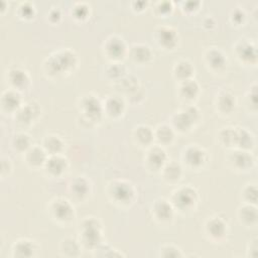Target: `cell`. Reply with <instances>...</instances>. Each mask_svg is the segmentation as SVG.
<instances>
[{
    "label": "cell",
    "instance_id": "obj_1",
    "mask_svg": "<svg viewBox=\"0 0 258 258\" xmlns=\"http://www.w3.org/2000/svg\"><path fill=\"white\" fill-rule=\"evenodd\" d=\"M79 63L76 51L70 47H62L51 52L42 62V72L50 80L66 78L75 72Z\"/></svg>",
    "mask_w": 258,
    "mask_h": 258
},
{
    "label": "cell",
    "instance_id": "obj_2",
    "mask_svg": "<svg viewBox=\"0 0 258 258\" xmlns=\"http://www.w3.org/2000/svg\"><path fill=\"white\" fill-rule=\"evenodd\" d=\"M76 104L79 113L78 122H81L82 127L93 128L102 121L104 117L102 100L94 93L80 95Z\"/></svg>",
    "mask_w": 258,
    "mask_h": 258
},
{
    "label": "cell",
    "instance_id": "obj_3",
    "mask_svg": "<svg viewBox=\"0 0 258 258\" xmlns=\"http://www.w3.org/2000/svg\"><path fill=\"white\" fill-rule=\"evenodd\" d=\"M105 195L113 206L122 210L130 208L137 198L134 184L124 178H114L110 180L105 186Z\"/></svg>",
    "mask_w": 258,
    "mask_h": 258
},
{
    "label": "cell",
    "instance_id": "obj_4",
    "mask_svg": "<svg viewBox=\"0 0 258 258\" xmlns=\"http://www.w3.org/2000/svg\"><path fill=\"white\" fill-rule=\"evenodd\" d=\"M78 240L82 248L91 253L105 242L101 221L94 216L84 217L78 225Z\"/></svg>",
    "mask_w": 258,
    "mask_h": 258
},
{
    "label": "cell",
    "instance_id": "obj_5",
    "mask_svg": "<svg viewBox=\"0 0 258 258\" xmlns=\"http://www.w3.org/2000/svg\"><path fill=\"white\" fill-rule=\"evenodd\" d=\"M202 121V112L195 104L183 105L172 113L169 124L176 134H187L191 132Z\"/></svg>",
    "mask_w": 258,
    "mask_h": 258
},
{
    "label": "cell",
    "instance_id": "obj_6",
    "mask_svg": "<svg viewBox=\"0 0 258 258\" xmlns=\"http://www.w3.org/2000/svg\"><path fill=\"white\" fill-rule=\"evenodd\" d=\"M175 213L189 214L197 209L199 194L190 184H177L168 198Z\"/></svg>",
    "mask_w": 258,
    "mask_h": 258
},
{
    "label": "cell",
    "instance_id": "obj_7",
    "mask_svg": "<svg viewBox=\"0 0 258 258\" xmlns=\"http://www.w3.org/2000/svg\"><path fill=\"white\" fill-rule=\"evenodd\" d=\"M47 215L56 225L60 227H69L76 219L75 206L71 200L56 197L48 202Z\"/></svg>",
    "mask_w": 258,
    "mask_h": 258
},
{
    "label": "cell",
    "instance_id": "obj_8",
    "mask_svg": "<svg viewBox=\"0 0 258 258\" xmlns=\"http://www.w3.org/2000/svg\"><path fill=\"white\" fill-rule=\"evenodd\" d=\"M209 161L207 150L196 143L186 145L180 154V164L190 171H199L205 168Z\"/></svg>",
    "mask_w": 258,
    "mask_h": 258
},
{
    "label": "cell",
    "instance_id": "obj_9",
    "mask_svg": "<svg viewBox=\"0 0 258 258\" xmlns=\"http://www.w3.org/2000/svg\"><path fill=\"white\" fill-rule=\"evenodd\" d=\"M225 160L228 168L236 173L250 172L255 166V157L248 150L238 148L228 149Z\"/></svg>",
    "mask_w": 258,
    "mask_h": 258
},
{
    "label": "cell",
    "instance_id": "obj_10",
    "mask_svg": "<svg viewBox=\"0 0 258 258\" xmlns=\"http://www.w3.org/2000/svg\"><path fill=\"white\" fill-rule=\"evenodd\" d=\"M233 54L244 67H255L258 60L257 43L250 37H241L233 44Z\"/></svg>",
    "mask_w": 258,
    "mask_h": 258
},
{
    "label": "cell",
    "instance_id": "obj_11",
    "mask_svg": "<svg viewBox=\"0 0 258 258\" xmlns=\"http://www.w3.org/2000/svg\"><path fill=\"white\" fill-rule=\"evenodd\" d=\"M203 232L208 241L214 244L223 243L229 234V224L219 215L208 217L203 224Z\"/></svg>",
    "mask_w": 258,
    "mask_h": 258
},
{
    "label": "cell",
    "instance_id": "obj_12",
    "mask_svg": "<svg viewBox=\"0 0 258 258\" xmlns=\"http://www.w3.org/2000/svg\"><path fill=\"white\" fill-rule=\"evenodd\" d=\"M128 48L125 39L117 34L109 35L102 43V53L106 59L111 61H123L128 54Z\"/></svg>",
    "mask_w": 258,
    "mask_h": 258
},
{
    "label": "cell",
    "instance_id": "obj_13",
    "mask_svg": "<svg viewBox=\"0 0 258 258\" xmlns=\"http://www.w3.org/2000/svg\"><path fill=\"white\" fill-rule=\"evenodd\" d=\"M152 37L155 44L163 51H173L179 45L178 31L170 25L161 24L156 26Z\"/></svg>",
    "mask_w": 258,
    "mask_h": 258
},
{
    "label": "cell",
    "instance_id": "obj_14",
    "mask_svg": "<svg viewBox=\"0 0 258 258\" xmlns=\"http://www.w3.org/2000/svg\"><path fill=\"white\" fill-rule=\"evenodd\" d=\"M202 60L207 70L216 75L223 74L227 71L229 59L227 54L219 47L211 46L204 50Z\"/></svg>",
    "mask_w": 258,
    "mask_h": 258
},
{
    "label": "cell",
    "instance_id": "obj_15",
    "mask_svg": "<svg viewBox=\"0 0 258 258\" xmlns=\"http://www.w3.org/2000/svg\"><path fill=\"white\" fill-rule=\"evenodd\" d=\"M175 211L168 199L156 198L150 205V216L159 226H169L174 220Z\"/></svg>",
    "mask_w": 258,
    "mask_h": 258
},
{
    "label": "cell",
    "instance_id": "obj_16",
    "mask_svg": "<svg viewBox=\"0 0 258 258\" xmlns=\"http://www.w3.org/2000/svg\"><path fill=\"white\" fill-rule=\"evenodd\" d=\"M168 155L164 147L158 144H152L145 149L143 164L145 169L150 173H159L163 165L168 161Z\"/></svg>",
    "mask_w": 258,
    "mask_h": 258
},
{
    "label": "cell",
    "instance_id": "obj_17",
    "mask_svg": "<svg viewBox=\"0 0 258 258\" xmlns=\"http://www.w3.org/2000/svg\"><path fill=\"white\" fill-rule=\"evenodd\" d=\"M41 115V107L36 101H28L22 104V106L13 115L15 124L22 128L30 127L36 122Z\"/></svg>",
    "mask_w": 258,
    "mask_h": 258
},
{
    "label": "cell",
    "instance_id": "obj_18",
    "mask_svg": "<svg viewBox=\"0 0 258 258\" xmlns=\"http://www.w3.org/2000/svg\"><path fill=\"white\" fill-rule=\"evenodd\" d=\"M214 108L221 117L231 116L237 108V98L235 93L229 88H221L214 100Z\"/></svg>",
    "mask_w": 258,
    "mask_h": 258
},
{
    "label": "cell",
    "instance_id": "obj_19",
    "mask_svg": "<svg viewBox=\"0 0 258 258\" xmlns=\"http://www.w3.org/2000/svg\"><path fill=\"white\" fill-rule=\"evenodd\" d=\"M93 190V185L91 180L84 176L78 175L71 180L68 186V191L73 202L85 203L90 199Z\"/></svg>",
    "mask_w": 258,
    "mask_h": 258
},
{
    "label": "cell",
    "instance_id": "obj_20",
    "mask_svg": "<svg viewBox=\"0 0 258 258\" xmlns=\"http://www.w3.org/2000/svg\"><path fill=\"white\" fill-rule=\"evenodd\" d=\"M5 79L9 88L14 89L18 92H22L29 88L31 79L29 73L22 67L13 66L7 69L5 73Z\"/></svg>",
    "mask_w": 258,
    "mask_h": 258
},
{
    "label": "cell",
    "instance_id": "obj_21",
    "mask_svg": "<svg viewBox=\"0 0 258 258\" xmlns=\"http://www.w3.org/2000/svg\"><path fill=\"white\" fill-rule=\"evenodd\" d=\"M69 159L61 154L48 155L45 164L42 168L44 174L49 178H60L69 170Z\"/></svg>",
    "mask_w": 258,
    "mask_h": 258
},
{
    "label": "cell",
    "instance_id": "obj_22",
    "mask_svg": "<svg viewBox=\"0 0 258 258\" xmlns=\"http://www.w3.org/2000/svg\"><path fill=\"white\" fill-rule=\"evenodd\" d=\"M48 154L39 144H33L22 154L23 164L30 170L42 169Z\"/></svg>",
    "mask_w": 258,
    "mask_h": 258
},
{
    "label": "cell",
    "instance_id": "obj_23",
    "mask_svg": "<svg viewBox=\"0 0 258 258\" xmlns=\"http://www.w3.org/2000/svg\"><path fill=\"white\" fill-rule=\"evenodd\" d=\"M104 116L118 120L125 114L126 102L125 99L117 95H108L102 100Z\"/></svg>",
    "mask_w": 258,
    "mask_h": 258
},
{
    "label": "cell",
    "instance_id": "obj_24",
    "mask_svg": "<svg viewBox=\"0 0 258 258\" xmlns=\"http://www.w3.org/2000/svg\"><path fill=\"white\" fill-rule=\"evenodd\" d=\"M127 56L135 66H146L154 59V52L148 44L135 42L128 48Z\"/></svg>",
    "mask_w": 258,
    "mask_h": 258
},
{
    "label": "cell",
    "instance_id": "obj_25",
    "mask_svg": "<svg viewBox=\"0 0 258 258\" xmlns=\"http://www.w3.org/2000/svg\"><path fill=\"white\" fill-rule=\"evenodd\" d=\"M200 93V84L194 78L177 83L176 95L179 101L182 102L184 105L195 104V102L199 98Z\"/></svg>",
    "mask_w": 258,
    "mask_h": 258
},
{
    "label": "cell",
    "instance_id": "obj_26",
    "mask_svg": "<svg viewBox=\"0 0 258 258\" xmlns=\"http://www.w3.org/2000/svg\"><path fill=\"white\" fill-rule=\"evenodd\" d=\"M38 244L29 238H19L13 241L10 247V254L13 258H30L37 255Z\"/></svg>",
    "mask_w": 258,
    "mask_h": 258
},
{
    "label": "cell",
    "instance_id": "obj_27",
    "mask_svg": "<svg viewBox=\"0 0 258 258\" xmlns=\"http://www.w3.org/2000/svg\"><path fill=\"white\" fill-rule=\"evenodd\" d=\"M22 104L23 102L20 92L11 88H8L2 92L0 97V108L3 114L13 116L22 106Z\"/></svg>",
    "mask_w": 258,
    "mask_h": 258
},
{
    "label": "cell",
    "instance_id": "obj_28",
    "mask_svg": "<svg viewBox=\"0 0 258 258\" xmlns=\"http://www.w3.org/2000/svg\"><path fill=\"white\" fill-rule=\"evenodd\" d=\"M131 139L135 146L141 149H146L154 144L153 129L149 125L138 124L132 130Z\"/></svg>",
    "mask_w": 258,
    "mask_h": 258
},
{
    "label": "cell",
    "instance_id": "obj_29",
    "mask_svg": "<svg viewBox=\"0 0 258 258\" xmlns=\"http://www.w3.org/2000/svg\"><path fill=\"white\" fill-rule=\"evenodd\" d=\"M236 217L241 226L247 229L255 228L258 224L257 206L241 203V205L237 208Z\"/></svg>",
    "mask_w": 258,
    "mask_h": 258
},
{
    "label": "cell",
    "instance_id": "obj_30",
    "mask_svg": "<svg viewBox=\"0 0 258 258\" xmlns=\"http://www.w3.org/2000/svg\"><path fill=\"white\" fill-rule=\"evenodd\" d=\"M183 169L184 168L180 162L168 160L159 171V174L164 183L168 185H177L182 178Z\"/></svg>",
    "mask_w": 258,
    "mask_h": 258
},
{
    "label": "cell",
    "instance_id": "obj_31",
    "mask_svg": "<svg viewBox=\"0 0 258 258\" xmlns=\"http://www.w3.org/2000/svg\"><path fill=\"white\" fill-rule=\"evenodd\" d=\"M117 91L121 92L126 97L133 98L135 95H143L141 93V86L139 83V79L131 74H127L121 80L113 84Z\"/></svg>",
    "mask_w": 258,
    "mask_h": 258
},
{
    "label": "cell",
    "instance_id": "obj_32",
    "mask_svg": "<svg viewBox=\"0 0 258 258\" xmlns=\"http://www.w3.org/2000/svg\"><path fill=\"white\" fill-rule=\"evenodd\" d=\"M196 72V68L194 63L187 58H179L174 61L171 68V74L174 80L178 82H182L188 79H192Z\"/></svg>",
    "mask_w": 258,
    "mask_h": 258
},
{
    "label": "cell",
    "instance_id": "obj_33",
    "mask_svg": "<svg viewBox=\"0 0 258 258\" xmlns=\"http://www.w3.org/2000/svg\"><path fill=\"white\" fill-rule=\"evenodd\" d=\"M154 143L162 147L170 146L173 144L176 133L169 123H160L154 129Z\"/></svg>",
    "mask_w": 258,
    "mask_h": 258
},
{
    "label": "cell",
    "instance_id": "obj_34",
    "mask_svg": "<svg viewBox=\"0 0 258 258\" xmlns=\"http://www.w3.org/2000/svg\"><path fill=\"white\" fill-rule=\"evenodd\" d=\"M48 155L61 154L66 148L63 138L55 133H47L42 137L41 144Z\"/></svg>",
    "mask_w": 258,
    "mask_h": 258
},
{
    "label": "cell",
    "instance_id": "obj_35",
    "mask_svg": "<svg viewBox=\"0 0 258 258\" xmlns=\"http://www.w3.org/2000/svg\"><path fill=\"white\" fill-rule=\"evenodd\" d=\"M84 249L82 248L78 238L67 236L62 238L58 245V251L60 256L62 257H69V258H75L80 257L82 255V251Z\"/></svg>",
    "mask_w": 258,
    "mask_h": 258
},
{
    "label": "cell",
    "instance_id": "obj_36",
    "mask_svg": "<svg viewBox=\"0 0 258 258\" xmlns=\"http://www.w3.org/2000/svg\"><path fill=\"white\" fill-rule=\"evenodd\" d=\"M255 135L252 133V131L242 126H236L235 148L252 151L255 147Z\"/></svg>",
    "mask_w": 258,
    "mask_h": 258
},
{
    "label": "cell",
    "instance_id": "obj_37",
    "mask_svg": "<svg viewBox=\"0 0 258 258\" xmlns=\"http://www.w3.org/2000/svg\"><path fill=\"white\" fill-rule=\"evenodd\" d=\"M103 74L106 80L114 84L121 80L128 73L125 64L122 61H111L104 68Z\"/></svg>",
    "mask_w": 258,
    "mask_h": 258
},
{
    "label": "cell",
    "instance_id": "obj_38",
    "mask_svg": "<svg viewBox=\"0 0 258 258\" xmlns=\"http://www.w3.org/2000/svg\"><path fill=\"white\" fill-rule=\"evenodd\" d=\"M33 145L31 136L25 131H19L13 134L10 140V146L13 151L23 154L28 148Z\"/></svg>",
    "mask_w": 258,
    "mask_h": 258
},
{
    "label": "cell",
    "instance_id": "obj_39",
    "mask_svg": "<svg viewBox=\"0 0 258 258\" xmlns=\"http://www.w3.org/2000/svg\"><path fill=\"white\" fill-rule=\"evenodd\" d=\"M236 126H224L217 132V142L226 149L235 148Z\"/></svg>",
    "mask_w": 258,
    "mask_h": 258
},
{
    "label": "cell",
    "instance_id": "obj_40",
    "mask_svg": "<svg viewBox=\"0 0 258 258\" xmlns=\"http://www.w3.org/2000/svg\"><path fill=\"white\" fill-rule=\"evenodd\" d=\"M243 105L247 113L256 115L258 111L257 107V83L253 82L248 90L244 94Z\"/></svg>",
    "mask_w": 258,
    "mask_h": 258
},
{
    "label": "cell",
    "instance_id": "obj_41",
    "mask_svg": "<svg viewBox=\"0 0 258 258\" xmlns=\"http://www.w3.org/2000/svg\"><path fill=\"white\" fill-rule=\"evenodd\" d=\"M240 200H241V203L257 206V201H258L257 183L256 182L245 183L240 190Z\"/></svg>",
    "mask_w": 258,
    "mask_h": 258
},
{
    "label": "cell",
    "instance_id": "obj_42",
    "mask_svg": "<svg viewBox=\"0 0 258 258\" xmlns=\"http://www.w3.org/2000/svg\"><path fill=\"white\" fill-rule=\"evenodd\" d=\"M92 255L95 257H125L126 255L119 249L107 244L106 242L102 243L97 249L92 252Z\"/></svg>",
    "mask_w": 258,
    "mask_h": 258
},
{
    "label": "cell",
    "instance_id": "obj_43",
    "mask_svg": "<svg viewBox=\"0 0 258 258\" xmlns=\"http://www.w3.org/2000/svg\"><path fill=\"white\" fill-rule=\"evenodd\" d=\"M184 253L182 249L172 243H166L159 247L158 249V257L162 258H181L184 257Z\"/></svg>",
    "mask_w": 258,
    "mask_h": 258
},
{
    "label": "cell",
    "instance_id": "obj_44",
    "mask_svg": "<svg viewBox=\"0 0 258 258\" xmlns=\"http://www.w3.org/2000/svg\"><path fill=\"white\" fill-rule=\"evenodd\" d=\"M91 8L86 2H76L72 6L71 14L72 17L77 21H84L90 16Z\"/></svg>",
    "mask_w": 258,
    "mask_h": 258
},
{
    "label": "cell",
    "instance_id": "obj_45",
    "mask_svg": "<svg viewBox=\"0 0 258 258\" xmlns=\"http://www.w3.org/2000/svg\"><path fill=\"white\" fill-rule=\"evenodd\" d=\"M35 6L32 2L29 1H23L20 2L17 9H16V14L19 18L23 20H29L34 17L35 15Z\"/></svg>",
    "mask_w": 258,
    "mask_h": 258
},
{
    "label": "cell",
    "instance_id": "obj_46",
    "mask_svg": "<svg viewBox=\"0 0 258 258\" xmlns=\"http://www.w3.org/2000/svg\"><path fill=\"white\" fill-rule=\"evenodd\" d=\"M173 10V3L169 0L157 1L152 8L153 13L158 17H165L169 15Z\"/></svg>",
    "mask_w": 258,
    "mask_h": 258
},
{
    "label": "cell",
    "instance_id": "obj_47",
    "mask_svg": "<svg viewBox=\"0 0 258 258\" xmlns=\"http://www.w3.org/2000/svg\"><path fill=\"white\" fill-rule=\"evenodd\" d=\"M229 20L235 26H242L246 21V12L241 7H234L229 12Z\"/></svg>",
    "mask_w": 258,
    "mask_h": 258
},
{
    "label": "cell",
    "instance_id": "obj_48",
    "mask_svg": "<svg viewBox=\"0 0 258 258\" xmlns=\"http://www.w3.org/2000/svg\"><path fill=\"white\" fill-rule=\"evenodd\" d=\"M13 170V163L12 160L9 156H5L2 155L1 156V161H0V175L1 178L4 179L7 176H9L11 174Z\"/></svg>",
    "mask_w": 258,
    "mask_h": 258
},
{
    "label": "cell",
    "instance_id": "obj_49",
    "mask_svg": "<svg viewBox=\"0 0 258 258\" xmlns=\"http://www.w3.org/2000/svg\"><path fill=\"white\" fill-rule=\"evenodd\" d=\"M258 255V239L256 236L252 237L246 246V256L249 258H254Z\"/></svg>",
    "mask_w": 258,
    "mask_h": 258
},
{
    "label": "cell",
    "instance_id": "obj_50",
    "mask_svg": "<svg viewBox=\"0 0 258 258\" xmlns=\"http://www.w3.org/2000/svg\"><path fill=\"white\" fill-rule=\"evenodd\" d=\"M61 11L58 7H50V9L46 13V18L51 24H56L61 19Z\"/></svg>",
    "mask_w": 258,
    "mask_h": 258
},
{
    "label": "cell",
    "instance_id": "obj_51",
    "mask_svg": "<svg viewBox=\"0 0 258 258\" xmlns=\"http://www.w3.org/2000/svg\"><path fill=\"white\" fill-rule=\"evenodd\" d=\"M201 5H202V2L197 1V0L183 1L181 3V9H182V11H184L186 13H194L200 9Z\"/></svg>",
    "mask_w": 258,
    "mask_h": 258
},
{
    "label": "cell",
    "instance_id": "obj_52",
    "mask_svg": "<svg viewBox=\"0 0 258 258\" xmlns=\"http://www.w3.org/2000/svg\"><path fill=\"white\" fill-rule=\"evenodd\" d=\"M148 5V2L147 1H143V0H135V1H132L131 2V7L134 11H137V12H141L143 11L144 9H146Z\"/></svg>",
    "mask_w": 258,
    "mask_h": 258
},
{
    "label": "cell",
    "instance_id": "obj_53",
    "mask_svg": "<svg viewBox=\"0 0 258 258\" xmlns=\"http://www.w3.org/2000/svg\"><path fill=\"white\" fill-rule=\"evenodd\" d=\"M216 25V20L213 16L207 15L204 19H203V26L207 29H212L213 27H215Z\"/></svg>",
    "mask_w": 258,
    "mask_h": 258
}]
</instances>
